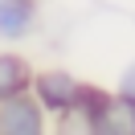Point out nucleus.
<instances>
[{
	"label": "nucleus",
	"mask_w": 135,
	"mask_h": 135,
	"mask_svg": "<svg viewBox=\"0 0 135 135\" xmlns=\"http://www.w3.org/2000/svg\"><path fill=\"white\" fill-rule=\"evenodd\" d=\"M82 78H74L70 70H33V82H29V94L41 102V110L49 119H66L70 110L82 98Z\"/></svg>",
	"instance_id": "1"
},
{
	"label": "nucleus",
	"mask_w": 135,
	"mask_h": 135,
	"mask_svg": "<svg viewBox=\"0 0 135 135\" xmlns=\"http://www.w3.org/2000/svg\"><path fill=\"white\" fill-rule=\"evenodd\" d=\"M45 131H49V115L29 90L0 102V135H45Z\"/></svg>",
	"instance_id": "2"
},
{
	"label": "nucleus",
	"mask_w": 135,
	"mask_h": 135,
	"mask_svg": "<svg viewBox=\"0 0 135 135\" xmlns=\"http://www.w3.org/2000/svg\"><path fill=\"white\" fill-rule=\"evenodd\" d=\"M37 33V0H0V41H25Z\"/></svg>",
	"instance_id": "3"
},
{
	"label": "nucleus",
	"mask_w": 135,
	"mask_h": 135,
	"mask_svg": "<svg viewBox=\"0 0 135 135\" xmlns=\"http://www.w3.org/2000/svg\"><path fill=\"white\" fill-rule=\"evenodd\" d=\"M33 82V66H29L25 53H0V102L12 98V94H25Z\"/></svg>",
	"instance_id": "4"
},
{
	"label": "nucleus",
	"mask_w": 135,
	"mask_h": 135,
	"mask_svg": "<svg viewBox=\"0 0 135 135\" xmlns=\"http://www.w3.org/2000/svg\"><path fill=\"white\" fill-rule=\"evenodd\" d=\"M115 94H119V98H127V102L135 107V57L127 61L123 70H119V82H115Z\"/></svg>",
	"instance_id": "5"
},
{
	"label": "nucleus",
	"mask_w": 135,
	"mask_h": 135,
	"mask_svg": "<svg viewBox=\"0 0 135 135\" xmlns=\"http://www.w3.org/2000/svg\"><path fill=\"white\" fill-rule=\"evenodd\" d=\"M131 21H135V17H131Z\"/></svg>",
	"instance_id": "6"
}]
</instances>
